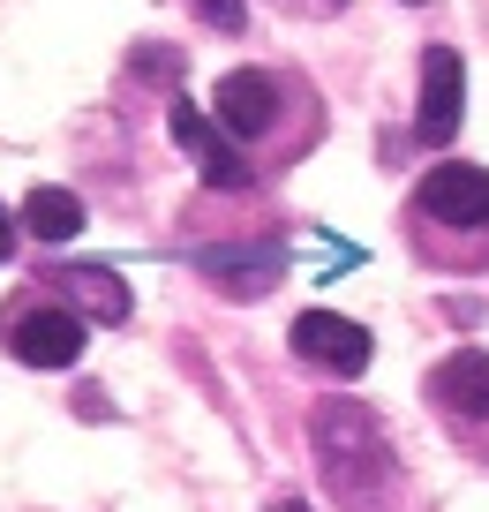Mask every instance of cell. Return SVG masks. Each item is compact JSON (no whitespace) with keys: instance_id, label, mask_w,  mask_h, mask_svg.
<instances>
[{"instance_id":"6da1fadb","label":"cell","mask_w":489,"mask_h":512,"mask_svg":"<svg viewBox=\"0 0 489 512\" xmlns=\"http://www.w3.org/2000/svg\"><path fill=\"white\" fill-rule=\"evenodd\" d=\"M309 445H316V475L339 505L354 512H392V482H399V460H392V437L384 422L369 415L362 400H324L309 415Z\"/></svg>"},{"instance_id":"7a4b0ae2","label":"cell","mask_w":489,"mask_h":512,"mask_svg":"<svg viewBox=\"0 0 489 512\" xmlns=\"http://www.w3.org/2000/svg\"><path fill=\"white\" fill-rule=\"evenodd\" d=\"M0 339H8V354H16L23 369H76L83 339H91V317L53 302V294H23V302H8V317H0Z\"/></svg>"},{"instance_id":"3957f363","label":"cell","mask_w":489,"mask_h":512,"mask_svg":"<svg viewBox=\"0 0 489 512\" xmlns=\"http://www.w3.org/2000/svg\"><path fill=\"white\" fill-rule=\"evenodd\" d=\"M286 347L301 354L309 369H324V377H362L369 369V332L354 317H339V309H301L294 332H286Z\"/></svg>"},{"instance_id":"277c9868","label":"cell","mask_w":489,"mask_h":512,"mask_svg":"<svg viewBox=\"0 0 489 512\" xmlns=\"http://www.w3.org/2000/svg\"><path fill=\"white\" fill-rule=\"evenodd\" d=\"M414 211H422V226H489V174L482 166H459V159H444V166H429L422 174V189H414Z\"/></svg>"},{"instance_id":"5b68a950","label":"cell","mask_w":489,"mask_h":512,"mask_svg":"<svg viewBox=\"0 0 489 512\" xmlns=\"http://www.w3.org/2000/svg\"><path fill=\"white\" fill-rule=\"evenodd\" d=\"M196 272H204L211 287L226 294V302H256V294L279 287L286 249H279V241H219V249L196 256Z\"/></svg>"},{"instance_id":"8992f818","label":"cell","mask_w":489,"mask_h":512,"mask_svg":"<svg viewBox=\"0 0 489 512\" xmlns=\"http://www.w3.org/2000/svg\"><path fill=\"white\" fill-rule=\"evenodd\" d=\"M166 128H174V144L189 151V166L211 181V189H241V181H249V159L234 151L226 128H211L204 113H196V98H166Z\"/></svg>"},{"instance_id":"52a82bcc","label":"cell","mask_w":489,"mask_h":512,"mask_svg":"<svg viewBox=\"0 0 489 512\" xmlns=\"http://www.w3.org/2000/svg\"><path fill=\"white\" fill-rule=\"evenodd\" d=\"M459 113H467V68H459L452 46H429L422 53V106H414V136H422V144H452V136H459Z\"/></svg>"},{"instance_id":"ba28073f","label":"cell","mask_w":489,"mask_h":512,"mask_svg":"<svg viewBox=\"0 0 489 512\" xmlns=\"http://www.w3.org/2000/svg\"><path fill=\"white\" fill-rule=\"evenodd\" d=\"M211 113H219V128L234 136V144H256V136L279 121V76H264V68H234V76H219Z\"/></svg>"},{"instance_id":"9c48e42d","label":"cell","mask_w":489,"mask_h":512,"mask_svg":"<svg viewBox=\"0 0 489 512\" xmlns=\"http://www.w3.org/2000/svg\"><path fill=\"white\" fill-rule=\"evenodd\" d=\"M429 392H437L444 415L489 422V354L467 347V354H452V362H437V369H429Z\"/></svg>"},{"instance_id":"30bf717a","label":"cell","mask_w":489,"mask_h":512,"mask_svg":"<svg viewBox=\"0 0 489 512\" xmlns=\"http://www.w3.org/2000/svg\"><path fill=\"white\" fill-rule=\"evenodd\" d=\"M53 287H61L83 317H98V324H121L128 317V287H121V272H106V264H61Z\"/></svg>"},{"instance_id":"8fae6325","label":"cell","mask_w":489,"mask_h":512,"mask_svg":"<svg viewBox=\"0 0 489 512\" xmlns=\"http://www.w3.org/2000/svg\"><path fill=\"white\" fill-rule=\"evenodd\" d=\"M23 234H31V241H76L83 234L76 189H31V196H23Z\"/></svg>"},{"instance_id":"7c38bea8","label":"cell","mask_w":489,"mask_h":512,"mask_svg":"<svg viewBox=\"0 0 489 512\" xmlns=\"http://www.w3.org/2000/svg\"><path fill=\"white\" fill-rule=\"evenodd\" d=\"M189 8H196V23H211V31H226V38L249 23V0H189Z\"/></svg>"},{"instance_id":"4fadbf2b","label":"cell","mask_w":489,"mask_h":512,"mask_svg":"<svg viewBox=\"0 0 489 512\" xmlns=\"http://www.w3.org/2000/svg\"><path fill=\"white\" fill-rule=\"evenodd\" d=\"M8 249H16V219L0 211V264H8Z\"/></svg>"},{"instance_id":"5bb4252c","label":"cell","mask_w":489,"mask_h":512,"mask_svg":"<svg viewBox=\"0 0 489 512\" xmlns=\"http://www.w3.org/2000/svg\"><path fill=\"white\" fill-rule=\"evenodd\" d=\"M271 512H309V505H301V497H279V505H271Z\"/></svg>"},{"instance_id":"9a60e30c","label":"cell","mask_w":489,"mask_h":512,"mask_svg":"<svg viewBox=\"0 0 489 512\" xmlns=\"http://www.w3.org/2000/svg\"><path fill=\"white\" fill-rule=\"evenodd\" d=\"M407 8H422V0H407Z\"/></svg>"}]
</instances>
